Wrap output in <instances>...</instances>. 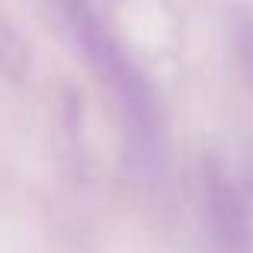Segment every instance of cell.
<instances>
[{"instance_id":"6da1fadb","label":"cell","mask_w":253,"mask_h":253,"mask_svg":"<svg viewBox=\"0 0 253 253\" xmlns=\"http://www.w3.org/2000/svg\"><path fill=\"white\" fill-rule=\"evenodd\" d=\"M234 58L244 81L253 86V13H244L234 23Z\"/></svg>"}]
</instances>
